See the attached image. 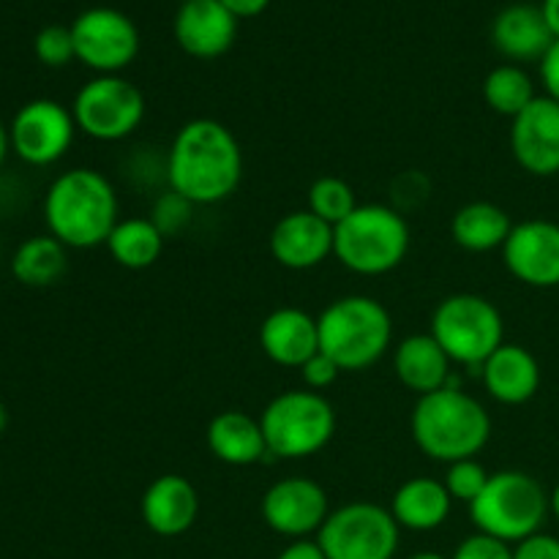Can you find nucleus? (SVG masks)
I'll list each match as a JSON object with an SVG mask.
<instances>
[{"label":"nucleus","instance_id":"f257e3e1","mask_svg":"<svg viewBox=\"0 0 559 559\" xmlns=\"http://www.w3.org/2000/svg\"><path fill=\"white\" fill-rule=\"evenodd\" d=\"M243 151L233 129L213 118H194L175 134L167 153V183L191 205H216L238 191Z\"/></svg>","mask_w":559,"mask_h":559},{"label":"nucleus","instance_id":"f03ea898","mask_svg":"<svg viewBox=\"0 0 559 559\" xmlns=\"http://www.w3.org/2000/svg\"><path fill=\"white\" fill-rule=\"evenodd\" d=\"M44 222L66 249L107 246L120 222V200L109 178L98 169L76 167L58 175L44 194Z\"/></svg>","mask_w":559,"mask_h":559},{"label":"nucleus","instance_id":"7ed1b4c3","mask_svg":"<svg viewBox=\"0 0 559 559\" xmlns=\"http://www.w3.org/2000/svg\"><path fill=\"white\" fill-rule=\"evenodd\" d=\"M413 440L426 459L440 464L475 459L491 440V415L467 391L448 385L420 396L409 418Z\"/></svg>","mask_w":559,"mask_h":559},{"label":"nucleus","instance_id":"20e7f679","mask_svg":"<svg viewBox=\"0 0 559 559\" xmlns=\"http://www.w3.org/2000/svg\"><path fill=\"white\" fill-rule=\"evenodd\" d=\"M320 353L342 371H366L380 364L393 342L391 311L369 295H344L320 317Z\"/></svg>","mask_w":559,"mask_h":559},{"label":"nucleus","instance_id":"39448f33","mask_svg":"<svg viewBox=\"0 0 559 559\" xmlns=\"http://www.w3.org/2000/svg\"><path fill=\"white\" fill-rule=\"evenodd\" d=\"M413 233L396 207L358 205L333 227V257L358 276H385L407 260Z\"/></svg>","mask_w":559,"mask_h":559},{"label":"nucleus","instance_id":"423d86ee","mask_svg":"<svg viewBox=\"0 0 559 559\" xmlns=\"http://www.w3.org/2000/svg\"><path fill=\"white\" fill-rule=\"evenodd\" d=\"M549 516V495L544 484L522 469L495 473L475 502H469V519L475 530L502 544H522L540 533Z\"/></svg>","mask_w":559,"mask_h":559},{"label":"nucleus","instance_id":"0eeeda50","mask_svg":"<svg viewBox=\"0 0 559 559\" xmlns=\"http://www.w3.org/2000/svg\"><path fill=\"white\" fill-rule=\"evenodd\" d=\"M265 435L267 456L276 459H309L320 453L336 435V409L325 393L284 391L267 402L260 415Z\"/></svg>","mask_w":559,"mask_h":559},{"label":"nucleus","instance_id":"6e6552de","mask_svg":"<svg viewBox=\"0 0 559 559\" xmlns=\"http://www.w3.org/2000/svg\"><path fill=\"white\" fill-rule=\"evenodd\" d=\"M429 333L453 364L480 369L506 344V320L484 295L456 293L440 300Z\"/></svg>","mask_w":559,"mask_h":559},{"label":"nucleus","instance_id":"1a4fd4ad","mask_svg":"<svg viewBox=\"0 0 559 559\" xmlns=\"http://www.w3.org/2000/svg\"><path fill=\"white\" fill-rule=\"evenodd\" d=\"M399 538L402 527L391 508L364 500L331 511L317 533V544L328 559H393Z\"/></svg>","mask_w":559,"mask_h":559},{"label":"nucleus","instance_id":"9d476101","mask_svg":"<svg viewBox=\"0 0 559 559\" xmlns=\"http://www.w3.org/2000/svg\"><path fill=\"white\" fill-rule=\"evenodd\" d=\"M145 96L120 74H98L76 91L71 115L82 134L96 142H120L145 120Z\"/></svg>","mask_w":559,"mask_h":559},{"label":"nucleus","instance_id":"9b49d317","mask_svg":"<svg viewBox=\"0 0 559 559\" xmlns=\"http://www.w3.org/2000/svg\"><path fill=\"white\" fill-rule=\"evenodd\" d=\"M71 36L76 60L98 74H120L140 52V31L134 22L107 5L82 11L71 25Z\"/></svg>","mask_w":559,"mask_h":559},{"label":"nucleus","instance_id":"f8f14e48","mask_svg":"<svg viewBox=\"0 0 559 559\" xmlns=\"http://www.w3.org/2000/svg\"><path fill=\"white\" fill-rule=\"evenodd\" d=\"M76 131L71 109L52 98H33L11 120V151L31 167H49L69 153Z\"/></svg>","mask_w":559,"mask_h":559},{"label":"nucleus","instance_id":"ddd939ff","mask_svg":"<svg viewBox=\"0 0 559 559\" xmlns=\"http://www.w3.org/2000/svg\"><path fill=\"white\" fill-rule=\"evenodd\" d=\"M262 519L276 535L293 540H306L317 535L331 516L328 491L311 478H282L262 495Z\"/></svg>","mask_w":559,"mask_h":559},{"label":"nucleus","instance_id":"4468645a","mask_svg":"<svg viewBox=\"0 0 559 559\" xmlns=\"http://www.w3.org/2000/svg\"><path fill=\"white\" fill-rule=\"evenodd\" d=\"M502 262L516 282L535 289L559 287V224L549 218H527L513 224Z\"/></svg>","mask_w":559,"mask_h":559},{"label":"nucleus","instance_id":"2eb2a0df","mask_svg":"<svg viewBox=\"0 0 559 559\" xmlns=\"http://www.w3.org/2000/svg\"><path fill=\"white\" fill-rule=\"evenodd\" d=\"M511 153L524 173L535 178L559 175V104L538 96L511 120Z\"/></svg>","mask_w":559,"mask_h":559},{"label":"nucleus","instance_id":"dca6fc26","mask_svg":"<svg viewBox=\"0 0 559 559\" xmlns=\"http://www.w3.org/2000/svg\"><path fill=\"white\" fill-rule=\"evenodd\" d=\"M271 257L287 271H311L333 257V227L306 207L278 218L271 229Z\"/></svg>","mask_w":559,"mask_h":559},{"label":"nucleus","instance_id":"f3484780","mask_svg":"<svg viewBox=\"0 0 559 559\" xmlns=\"http://www.w3.org/2000/svg\"><path fill=\"white\" fill-rule=\"evenodd\" d=\"M175 41L186 55L200 60L222 58L238 36V20L222 0H186L175 14Z\"/></svg>","mask_w":559,"mask_h":559},{"label":"nucleus","instance_id":"a211bd4d","mask_svg":"<svg viewBox=\"0 0 559 559\" xmlns=\"http://www.w3.org/2000/svg\"><path fill=\"white\" fill-rule=\"evenodd\" d=\"M145 527L158 538H180L200 516V491L183 475H158L140 500Z\"/></svg>","mask_w":559,"mask_h":559},{"label":"nucleus","instance_id":"6ab92c4d","mask_svg":"<svg viewBox=\"0 0 559 559\" xmlns=\"http://www.w3.org/2000/svg\"><path fill=\"white\" fill-rule=\"evenodd\" d=\"M260 347L271 364L300 369L311 355L320 353V325L309 311L282 306L260 325Z\"/></svg>","mask_w":559,"mask_h":559},{"label":"nucleus","instance_id":"aec40b11","mask_svg":"<svg viewBox=\"0 0 559 559\" xmlns=\"http://www.w3.org/2000/svg\"><path fill=\"white\" fill-rule=\"evenodd\" d=\"M484 388L495 402L519 407L527 404L540 388V364L522 344H502L484 366H480Z\"/></svg>","mask_w":559,"mask_h":559},{"label":"nucleus","instance_id":"412c9836","mask_svg":"<svg viewBox=\"0 0 559 559\" xmlns=\"http://www.w3.org/2000/svg\"><path fill=\"white\" fill-rule=\"evenodd\" d=\"M451 366L453 360L431 333H415L393 349V371L399 382L418 399L451 385Z\"/></svg>","mask_w":559,"mask_h":559},{"label":"nucleus","instance_id":"4be33fe9","mask_svg":"<svg viewBox=\"0 0 559 559\" xmlns=\"http://www.w3.org/2000/svg\"><path fill=\"white\" fill-rule=\"evenodd\" d=\"M207 451L229 467H251L267 456L260 418L243 409H224L205 429Z\"/></svg>","mask_w":559,"mask_h":559},{"label":"nucleus","instance_id":"5701e85b","mask_svg":"<svg viewBox=\"0 0 559 559\" xmlns=\"http://www.w3.org/2000/svg\"><path fill=\"white\" fill-rule=\"evenodd\" d=\"M491 41L506 58L524 63V60H544L555 44V36L540 14V5L513 3L495 16Z\"/></svg>","mask_w":559,"mask_h":559},{"label":"nucleus","instance_id":"b1692460","mask_svg":"<svg viewBox=\"0 0 559 559\" xmlns=\"http://www.w3.org/2000/svg\"><path fill=\"white\" fill-rule=\"evenodd\" d=\"M453 497L445 484L435 478H409L396 489L391 500V513L402 530L431 533L442 527L451 516Z\"/></svg>","mask_w":559,"mask_h":559},{"label":"nucleus","instance_id":"393cba45","mask_svg":"<svg viewBox=\"0 0 559 559\" xmlns=\"http://www.w3.org/2000/svg\"><path fill=\"white\" fill-rule=\"evenodd\" d=\"M511 229V216L500 205L486 200L467 202L451 218L453 243L464 251H473V254H489V251L502 249Z\"/></svg>","mask_w":559,"mask_h":559},{"label":"nucleus","instance_id":"a878e982","mask_svg":"<svg viewBox=\"0 0 559 559\" xmlns=\"http://www.w3.org/2000/svg\"><path fill=\"white\" fill-rule=\"evenodd\" d=\"M164 240L167 238L151 222V216H131L115 224L112 235L107 238V251L126 271H145L164 254Z\"/></svg>","mask_w":559,"mask_h":559},{"label":"nucleus","instance_id":"bb28decb","mask_svg":"<svg viewBox=\"0 0 559 559\" xmlns=\"http://www.w3.org/2000/svg\"><path fill=\"white\" fill-rule=\"evenodd\" d=\"M66 246L52 235L27 238L11 257V273L25 287H49L66 273Z\"/></svg>","mask_w":559,"mask_h":559},{"label":"nucleus","instance_id":"cd10ccee","mask_svg":"<svg viewBox=\"0 0 559 559\" xmlns=\"http://www.w3.org/2000/svg\"><path fill=\"white\" fill-rule=\"evenodd\" d=\"M484 98L489 104L491 112L502 115V118H516L519 112L535 102V85L533 76L522 69V66H497L486 74L484 80Z\"/></svg>","mask_w":559,"mask_h":559},{"label":"nucleus","instance_id":"c85d7f7f","mask_svg":"<svg viewBox=\"0 0 559 559\" xmlns=\"http://www.w3.org/2000/svg\"><path fill=\"white\" fill-rule=\"evenodd\" d=\"M358 207L355 200V189L344 178L336 175H322L311 183L309 189V211L314 216H320L322 222H328L331 227L342 224L349 213Z\"/></svg>","mask_w":559,"mask_h":559},{"label":"nucleus","instance_id":"c756f323","mask_svg":"<svg viewBox=\"0 0 559 559\" xmlns=\"http://www.w3.org/2000/svg\"><path fill=\"white\" fill-rule=\"evenodd\" d=\"M491 473L478 462V459H462V462L448 464L445 473V489L453 497V502H475L480 497V491L489 484Z\"/></svg>","mask_w":559,"mask_h":559},{"label":"nucleus","instance_id":"7c9ffc66","mask_svg":"<svg viewBox=\"0 0 559 559\" xmlns=\"http://www.w3.org/2000/svg\"><path fill=\"white\" fill-rule=\"evenodd\" d=\"M33 49H36V58L41 60L44 66H49V69H60V66L71 63V60L76 58L71 27L63 25L41 27L36 41H33Z\"/></svg>","mask_w":559,"mask_h":559},{"label":"nucleus","instance_id":"2f4dec72","mask_svg":"<svg viewBox=\"0 0 559 559\" xmlns=\"http://www.w3.org/2000/svg\"><path fill=\"white\" fill-rule=\"evenodd\" d=\"M194 207L197 205H191L186 197L175 194V191L169 189L167 194L158 197L156 205H153L151 222L162 229L164 238H169V235H178L180 229L191 222V211H194Z\"/></svg>","mask_w":559,"mask_h":559},{"label":"nucleus","instance_id":"473e14b6","mask_svg":"<svg viewBox=\"0 0 559 559\" xmlns=\"http://www.w3.org/2000/svg\"><path fill=\"white\" fill-rule=\"evenodd\" d=\"M451 559H513V549L511 544H502L491 535L475 533L459 544Z\"/></svg>","mask_w":559,"mask_h":559},{"label":"nucleus","instance_id":"72a5a7b5","mask_svg":"<svg viewBox=\"0 0 559 559\" xmlns=\"http://www.w3.org/2000/svg\"><path fill=\"white\" fill-rule=\"evenodd\" d=\"M298 371H300V377H304V385L309 388V391H317V393L328 391V388L338 380V374H342V369H338V366L333 364L325 353L311 355V358L306 360Z\"/></svg>","mask_w":559,"mask_h":559},{"label":"nucleus","instance_id":"f704fd0d","mask_svg":"<svg viewBox=\"0 0 559 559\" xmlns=\"http://www.w3.org/2000/svg\"><path fill=\"white\" fill-rule=\"evenodd\" d=\"M513 559H559V538L549 533H535L516 544Z\"/></svg>","mask_w":559,"mask_h":559},{"label":"nucleus","instance_id":"c9c22d12","mask_svg":"<svg viewBox=\"0 0 559 559\" xmlns=\"http://www.w3.org/2000/svg\"><path fill=\"white\" fill-rule=\"evenodd\" d=\"M540 80H544L546 96L559 104V41L549 47V52L540 60Z\"/></svg>","mask_w":559,"mask_h":559},{"label":"nucleus","instance_id":"e433bc0d","mask_svg":"<svg viewBox=\"0 0 559 559\" xmlns=\"http://www.w3.org/2000/svg\"><path fill=\"white\" fill-rule=\"evenodd\" d=\"M276 559H328L317 540H293Z\"/></svg>","mask_w":559,"mask_h":559},{"label":"nucleus","instance_id":"4c0bfd02","mask_svg":"<svg viewBox=\"0 0 559 559\" xmlns=\"http://www.w3.org/2000/svg\"><path fill=\"white\" fill-rule=\"evenodd\" d=\"M224 9L235 16V20H249V16L262 14L271 0H222Z\"/></svg>","mask_w":559,"mask_h":559},{"label":"nucleus","instance_id":"58836bf2","mask_svg":"<svg viewBox=\"0 0 559 559\" xmlns=\"http://www.w3.org/2000/svg\"><path fill=\"white\" fill-rule=\"evenodd\" d=\"M540 14H544L555 41H559V0H544V3H540Z\"/></svg>","mask_w":559,"mask_h":559},{"label":"nucleus","instance_id":"ea45409f","mask_svg":"<svg viewBox=\"0 0 559 559\" xmlns=\"http://www.w3.org/2000/svg\"><path fill=\"white\" fill-rule=\"evenodd\" d=\"M9 151H11L9 126H5L3 120H0V167H3V162H5V156H9Z\"/></svg>","mask_w":559,"mask_h":559},{"label":"nucleus","instance_id":"a19ab883","mask_svg":"<svg viewBox=\"0 0 559 559\" xmlns=\"http://www.w3.org/2000/svg\"><path fill=\"white\" fill-rule=\"evenodd\" d=\"M549 511L555 513V519L559 522V484L555 486V491L549 495Z\"/></svg>","mask_w":559,"mask_h":559},{"label":"nucleus","instance_id":"79ce46f5","mask_svg":"<svg viewBox=\"0 0 559 559\" xmlns=\"http://www.w3.org/2000/svg\"><path fill=\"white\" fill-rule=\"evenodd\" d=\"M407 559H448V557L437 555V551H418V555H413V557H407Z\"/></svg>","mask_w":559,"mask_h":559},{"label":"nucleus","instance_id":"37998d69","mask_svg":"<svg viewBox=\"0 0 559 559\" xmlns=\"http://www.w3.org/2000/svg\"><path fill=\"white\" fill-rule=\"evenodd\" d=\"M5 426H9V413H5V407L0 404V435L5 431Z\"/></svg>","mask_w":559,"mask_h":559},{"label":"nucleus","instance_id":"c03bdc74","mask_svg":"<svg viewBox=\"0 0 559 559\" xmlns=\"http://www.w3.org/2000/svg\"><path fill=\"white\" fill-rule=\"evenodd\" d=\"M183 3H186V0H183Z\"/></svg>","mask_w":559,"mask_h":559}]
</instances>
